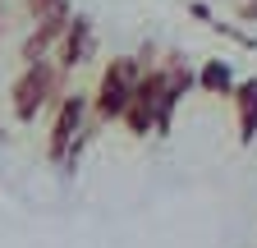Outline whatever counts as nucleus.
<instances>
[{
    "mask_svg": "<svg viewBox=\"0 0 257 248\" xmlns=\"http://www.w3.org/2000/svg\"><path fill=\"white\" fill-rule=\"evenodd\" d=\"M230 106H234L239 138H243V143H252V138H257V78L234 83V92H230Z\"/></svg>",
    "mask_w": 257,
    "mask_h": 248,
    "instance_id": "obj_5",
    "label": "nucleus"
},
{
    "mask_svg": "<svg viewBox=\"0 0 257 248\" xmlns=\"http://www.w3.org/2000/svg\"><path fill=\"white\" fill-rule=\"evenodd\" d=\"M92 134H96L92 92H64V97L55 101V124H51V143H46L51 161L55 166H74Z\"/></svg>",
    "mask_w": 257,
    "mask_h": 248,
    "instance_id": "obj_2",
    "label": "nucleus"
},
{
    "mask_svg": "<svg viewBox=\"0 0 257 248\" xmlns=\"http://www.w3.org/2000/svg\"><path fill=\"white\" fill-rule=\"evenodd\" d=\"M198 87L211 92V97H230L234 92V69L225 65V60H207V65L198 69Z\"/></svg>",
    "mask_w": 257,
    "mask_h": 248,
    "instance_id": "obj_6",
    "label": "nucleus"
},
{
    "mask_svg": "<svg viewBox=\"0 0 257 248\" xmlns=\"http://www.w3.org/2000/svg\"><path fill=\"white\" fill-rule=\"evenodd\" d=\"M60 97H64V69L55 65V55L23 65L19 78L10 83V110H14L19 124H32L46 106H55Z\"/></svg>",
    "mask_w": 257,
    "mask_h": 248,
    "instance_id": "obj_1",
    "label": "nucleus"
},
{
    "mask_svg": "<svg viewBox=\"0 0 257 248\" xmlns=\"http://www.w3.org/2000/svg\"><path fill=\"white\" fill-rule=\"evenodd\" d=\"M143 69L147 65H143L138 55H115L110 65L101 69V83H96V92H92V119H96V129L124 119L128 101H134V92H138Z\"/></svg>",
    "mask_w": 257,
    "mask_h": 248,
    "instance_id": "obj_3",
    "label": "nucleus"
},
{
    "mask_svg": "<svg viewBox=\"0 0 257 248\" xmlns=\"http://www.w3.org/2000/svg\"><path fill=\"white\" fill-rule=\"evenodd\" d=\"M92 55H96V28H92V19H69L64 33H60V42H55V65L69 74V69L87 65Z\"/></svg>",
    "mask_w": 257,
    "mask_h": 248,
    "instance_id": "obj_4",
    "label": "nucleus"
}]
</instances>
